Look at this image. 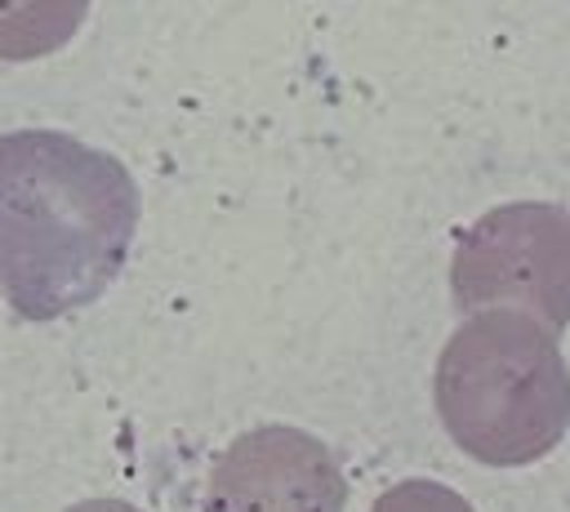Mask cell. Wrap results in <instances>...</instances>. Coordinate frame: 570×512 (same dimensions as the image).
I'll list each match as a JSON object with an SVG mask.
<instances>
[{
  "instance_id": "obj_1",
  "label": "cell",
  "mask_w": 570,
  "mask_h": 512,
  "mask_svg": "<svg viewBox=\"0 0 570 512\" xmlns=\"http://www.w3.org/2000/svg\"><path fill=\"white\" fill-rule=\"evenodd\" d=\"M138 183L62 129L0 134V294L31 321H58L120 276L138 232Z\"/></svg>"
},
{
  "instance_id": "obj_2",
  "label": "cell",
  "mask_w": 570,
  "mask_h": 512,
  "mask_svg": "<svg viewBox=\"0 0 570 512\" xmlns=\"http://www.w3.org/2000/svg\"><path fill=\"white\" fill-rule=\"evenodd\" d=\"M436 419L485 467H525L570 427V365L552 329L525 312H472L432 374Z\"/></svg>"
},
{
  "instance_id": "obj_5",
  "label": "cell",
  "mask_w": 570,
  "mask_h": 512,
  "mask_svg": "<svg viewBox=\"0 0 570 512\" xmlns=\"http://www.w3.org/2000/svg\"><path fill=\"white\" fill-rule=\"evenodd\" d=\"M370 512H472V503L441 481H396L374 499Z\"/></svg>"
},
{
  "instance_id": "obj_4",
  "label": "cell",
  "mask_w": 570,
  "mask_h": 512,
  "mask_svg": "<svg viewBox=\"0 0 570 512\" xmlns=\"http://www.w3.org/2000/svg\"><path fill=\"white\" fill-rule=\"evenodd\" d=\"M209 512H347V485L330 445L303 427L267 423L223 454Z\"/></svg>"
},
{
  "instance_id": "obj_3",
  "label": "cell",
  "mask_w": 570,
  "mask_h": 512,
  "mask_svg": "<svg viewBox=\"0 0 570 512\" xmlns=\"http://www.w3.org/2000/svg\"><path fill=\"white\" fill-rule=\"evenodd\" d=\"M450 298L459 312H525L561 338L570 325V214L512 200L481 214L454 249Z\"/></svg>"
}]
</instances>
